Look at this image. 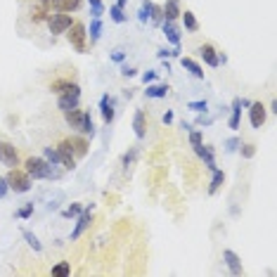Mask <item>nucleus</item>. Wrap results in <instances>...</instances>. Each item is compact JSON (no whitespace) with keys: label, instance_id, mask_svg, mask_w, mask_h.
Instances as JSON below:
<instances>
[{"label":"nucleus","instance_id":"obj_34","mask_svg":"<svg viewBox=\"0 0 277 277\" xmlns=\"http://www.w3.org/2000/svg\"><path fill=\"white\" fill-rule=\"evenodd\" d=\"M90 2V14L97 17V19H102V14H105V2L102 0H88Z\"/></svg>","mask_w":277,"mask_h":277},{"label":"nucleus","instance_id":"obj_23","mask_svg":"<svg viewBox=\"0 0 277 277\" xmlns=\"http://www.w3.org/2000/svg\"><path fill=\"white\" fill-rule=\"evenodd\" d=\"M180 19H182V24H185V31H190V33L199 31V21H197V17H194V12L192 10L180 12Z\"/></svg>","mask_w":277,"mask_h":277},{"label":"nucleus","instance_id":"obj_12","mask_svg":"<svg viewBox=\"0 0 277 277\" xmlns=\"http://www.w3.org/2000/svg\"><path fill=\"white\" fill-rule=\"evenodd\" d=\"M78 102H81V93H59V97H57V107L62 109V111H69V109H76L78 107Z\"/></svg>","mask_w":277,"mask_h":277},{"label":"nucleus","instance_id":"obj_27","mask_svg":"<svg viewBox=\"0 0 277 277\" xmlns=\"http://www.w3.org/2000/svg\"><path fill=\"white\" fill-rule=\"evenodd\" d=\"M81 135H85V138H93L95 135V123H93V116H90V111H85L83 114V126H81V130H78Z\"/></svg>","mask_w":277,"mask_h":277},{"label":"nucleus","instance_id":"obj_45","mask_svg":"<svg viewBox=\"0 0 277 277\" xmlns=\"http://www.w3.org/2000/svg\"><path fill=\"white\" fill-rule=\"evenodd\" d=\"M157 76H159V71H145V74H142V83L145 85L154 83V81H157Z\"/></svg>","mask_w":277,"mask_h":277},{"label":"nucleus","instance_id":"obj_36","mask_svg":"<svg viewBox=\"0 0 277 277\" xmlns=\"http://www.w3.org/2000/svg\"><path fill=\"white\" fill-rule=\"evenodd\" d=\"M43 159L48 161V164H57V166H59V154H57V147H45V152H43Z\"/></svg>","mask_w":277,"mask_h":277},{"label":"nucleus","instance_id":"obj_38","mask_svg":"<svg viewBox=\"0 0 277 277\" xmlns=\"http://www.w3.org/2000/svg\"><path fill=\"white\" fill-rule=\"evenodd\" d=\"M239 152H242V159H254L256 157V145H239Z\"/></svg>","mask_w":277,"mask_h":277},{"label":"nucleus","instance_id":"obj_28","mask_svg":"<svg viewBox=\"0 0 277 277\" xmlns=\"http://www.w3.org/2000/svg\"><path fill=\"white\" fill-rule=\"evenodd\" d=\"M21 237L26 239V244L31 246V249H33V251H36V254H41V251H43L41 239H38V237H36V234H33L31 230H21Z\"/></svg>","mask_w":277,"mask_h":277},{"label":"nucleus","instance_id":"obj_30","mask_svg":"<svg viewBox=\"0 0 277 277\" xmlns=\"http://www.w3.org/2000/svg\"><path fill=\"white\" fill-rule=\"evenodd\" d=\"M109 17H111L114 24H126L128 21V14L123 12V7H118V5H111V7H109Z\"/></svg>","mask_w":277,"mask_h":277},{"label":"nucleus","instance_id":"obj_17","mask_svg":"<svg viewBox=\"0 0 277 277\" xmlns=\"http://www.w3.org/2000/svg\"><path fill=\"white\" fill-rule=\"evenodd\" d=\"M83 114L85 111H81L78 107H76V109H69V111H64V121H66V126L74 128V130H81V126H83Z\"/></svg>","mask_w":277,"mask_h":277},{"label":"nucleus","instance_id":"obj_18","mask_svg":"<svg viewBox=\"0 0 277 277\" xmlns=\"http://www.w3.org/2000/svg\"><path fill=\"white\" fill-rule=\"evenodd\" d=\"M168 85L166 83H147V90H145V97H149V100H161V97H166L168 95Z\"/></svg>","mask_w":277,"mask_h":277},{"label":"nucleus","instance_id":"obj_2","mask_svg":"<svg viewBox=\"0 0 277 277\" xmlns=\"http://www.w3.org/2000/svg\"><path fill=\"white\" fill-rule=\"evenodd\" d=\"M45 21H48V29H50L53 36L66 33L69 29H71V24H74V19H71V14H69V12H50Z\"/></svg>","mask_w":277,"mask_h":277},{"label":"nucleus","instance_id":"obj_43","mask_svg":"<svg viewBox=\"0 0 277 277\" xmlns=\"http://www.w3.org/2000/svg\"><path fill=\"white\" fill-rule=\"evenodd\" d=\"M204 142V135L199 130H190V145L192 147H197V145H202Z\"/></svg>","mask_w":277,"mask_h":277},{"label":"nucleus","instance_id":"obj_16","mask_svg":"<svg viewBox=\"0 0 277 277\" xmlns=\"http://www.w3.org/2000/svg\"><path fill=\"white\" fill-rule=\"evenodd\" d=\"M161 12H164V19L166 21H175L180 19V0H166V5L161 7Z\"/></svg>","mask_w":277,"mask_h":277},{"label":"nucleus","instance_id":"obj_22","mask_svg":"<svg viewBox=\"0 0 277 277\" xmlns=\"http://www.w3.org/2000/svg\"><path fill=\"white\" fill-rule=\"evenodd\" d=\"M239 118H242V105H239V97H234L232 105H230V121H227V126L237 130L239 128Z\"/></svg>","mask_w":277,"mask_h":277},{"label":"nucleus","instance_id":"obj_47","mask_svg":"<svg viewBox=\"0 0 277 277\" xmlns=\"http://www.w3.org/2000/svg\"><path fill=\"white\" fill-rule=\"evenodd\" d=\"M157 57H159V59H166V57H175V55H173V48H161L159 53H157Z\"/></svg>","mask_w":277,"mask_h":277},{"label":"nucleus","instance_id":"obj_51","mask_svg":"<svg viewBox=\"0 0 277 277\" xmlns=\"http://www.w3.org/2000/svg\"><path fill=\"white\" fill-rule=\"evenodd\" d=\"M116 5H118V7H126V0H118Z\"/></svg>","mask_w":277,"mask_h":277},{"label":"nucleus","instance_id":"obj_21","mask_svg":"<svg viewBox=\"0 0 277 277\" xmlns=\"http://www.w3.org/2000/svg\"><path fill=\"white\" fill-rule=\"evenodd\" d=\"M180 64H182V69L187 71L190 76H194V78H199V81H204V71H202V66L194 62L192 57H182L180 59Z\"/></svg>","mask_w":277,"mask_h":277},{"label":"nucleus","instance_id":"obj_37","mask_svg":"<svg viewBox=\"0 0 277 277\" xmlns=\"http://www.w3.org/2000/svg\"><path fill=\"white\" fill-rule=\"evenodd\" d=\"M33 211H36V209H33V202L24 204V206H21L19 211H17V218H21V221H26V218H31V216H33Z\"/></svg>","mask_w":277,"mask_h":277},{"label":"nucleus","instance_id":"obj_19","mask_svg":"<svg viewBox=\"0 0 277 277\" xmlns=\"http://www.w3.org/2000/svg\"><path fill=\"white\" fill-rule=\"evenodd\" d=\"M50 90L57 93V95H59V93H71V90H74V93H81V85L74 83V81H66V78H59V81H55V83L50 85Z\"/></svg>","mask_w":277,"mask_h":277},{"label":"nucleus","instance_id":"obj_50","mask_svg":"<svg viewBox=\"0 0 277 277\" xmlns=\"http://www.w3.org/2000/svg\"><path fill=\"white\" fill-rule=\"evenodd\" d=\"M270 111H273V114H277V100H273V102H270Z\"/></svg>","mask_w":277,"mask_h":277},{"label":"nucleus","instance_id":"obj_20","mask_svg":"<svg viewBox=\"0 0 277 277\" xmlns=\"http://www.w3.org/2000/svg\"><path fill=\"white\" fill-rule=\"evenodd\" d=\"M199 55L204 57V62L209 64V66H213V69H216V66H221V62H218V53H216V48H213V45H209V43L202 45V48H199Z\"/></svg>","mask_w":277,"mask_h":277},{"label":"nucleus","instance_id":"obj_10","mask_svg":"<svg viewBox=\"0 0 277 277\" xmlns=\"http://www.w3.org/2000/svg\"><path fill=\"white\" fill-rule=\"evenodd\" d=\"M223 261H225V266H227V270H230V275H242V273H244L242 258L234 254L232 249H225L223 251Z\"/></svg>","mask_w":277,"mask_h":277},{"label":"nucleus","instance_id":"obj_7","mask_svg":"<svg viewBox=\"0 0 277 277\" xmlns=\"http://www.w3.org/2000/svg\"><path fill=\"white\" fill-rule=\"evenodd\" d=\"M0 164L7 166V168H17L19 166V154H17V147L14 145L0 142Z\"/></svg>","mask_w":277,"mask_h":277},{"label":"nucleus","instance_id":"obj_8","mask_svg":"<svg viewBox=\"0 0 277 277\" xmlns=\"http://www.w3.org/2000/svg\"><path fill=\"white\" fill-rule=\"evenodd\" d=\"M45 7H53L55 12H76L81 10L83 0H43Z\"/></svg>","mask_w":277,"mask_h":277},{"label":"nucleus","instance_id":"obj_33","mask_svg":"<svg viewBox=\"0 0 277 277\" xmlns=\"http://www.w3.org/2000/svg\"><path fill=\"white\" fill-rule=\"evenodd\" d=\"M53 275L55 277H69V275H71V266H69L66 261H62V263L53 266Z\"/></svg>","mask_w":277,"mask_h":277},{"label":"nucleus","instance_id":"obj_1","mask_svg":"<svg viewBox=\"0 0 277 277\" xmlns=\"http://www.w3.org/2000/svg\"><path fill=\"white\" fill-rule=\"evenodd\" d=\"M7 185L14 194H24V192L31 190V175L21 168H10L7 173Z\"/></svg>","mask_w":277,"mask_h":277},{"label":"nucleus","instance_id":"obj_15","mask_svg":"<svg viewBox=\"0 0 277 277\" xmlns=\"http://www.w3.org/2000/svg\"><path fill=\"white\" fill-rule=\"evenodd\" d=\"M133 130H135V138L138 140L147 138V118H145V111L142 109H138L135 116H133Z\"/></svg>","mask_w":277,"mask_h":277},{"label":"nucleus","instance_id":"obj_35","mask_svg":"<svg viewBox=\"0 0 277 277\" xmlns=\"http://www.w3.org/2000/svg\"><path fill=\"white\" fill-rule=\"evenodd\" d=\"M83 211V204H71L62 211V218H78V213Z\"/></svg>","mask_w":277,"mask_h":277},{"label":"nucleus","instance_id":"obj_14","mask_svg":"<svg viewBox=\"0 0 277 277\" xmlns=\"http://www.w3.org/2000/svg\"><path fill=\"white\" fill-rule=\"evenodd\" d=\"M161 31H164V36H166V41L170 43V45H180V29H178V24L175 21H161Z\"/></svg>","mask_w":277,"mask_h":277},{"label":"nucleus","instance_id":"obj_9","mask_svg":"<svg viewBox=\"0 0 277 277\" xmlns=\"http://www.w3.org/2000/svg\"><path fill=\"white\" fill-rule=\"evenodd\" d=\"M249 121H251V126L256 130L263 128V123H266V107L261 105V102H251L249 105Z\"/></svg>","mask_w":277,"mask_h":277},{"label":"nucleus","instance_id":"obj_24","mask_svg":"<svg viewBox=\"0 0 277 277\" xmlns=\"http://www.w3.org/2000/svg\"><path fill=\"white\" fill-rule=\"evenodd\" d=\"M69 142H71V149H74V157H76V159L88 154V147H90V145H88L85 135H81V138H71Z\"/></svg>","mask_w":277,"mask_h":277},{"label":"nucleus","instance_id":"obj_41","mask_svg":"<svg viewBox=\"0 0 277 277\" xmlns=\"http://www.w3.org/2000/svg\"><path fill=\"white\" fill-rule=\"evenodd\" d=\"M242 145V140L239 138H230V140H225V152L227 154H232V152H237V147Z\"/></svg>","mask_w":277,"mask_h":277},{"label":"nucleus","instance_id":"obj_31","mask_svg":"<svg viewBox=\"0 0 277 277\" xmlns=\"http://www.w3.org/2000/svg\"><path fill=\"white\" fill-rule=\"evenodd\" d=\"M138 152H140V147H130L121 157V166H123V170H128V166H133V161H135V157H138Z\"/></svg>","mask_w":277,"mask_h":277},{"label":"nucleus","instance_id":"obj_26","mask_svg":"<svg viewBox=\"0 0 277 277\" xmlns=\"http://www.w3.org/2000/svg\"><path fill=\"white\" fill-rule=\"evenodd\" d=\"M152 7H154V2L152 0H142V5H140L138 10V21L140 24H147L152 19Z\"/></svg>","mask_w":277,"mask_h":277},{"label":"nucleus","instance_id":"obj_49","mask_svg":"<svg viewBox=\"0 0 277 277\" xmlns=\"http://www.w3.org/2000/svg\"><path fill=\"white\" fill-rule=\"evenodd\" d=\"M180 128H182V130H187V133H190V130H192V126H190V123H187V121H182V123H180Z\"/></svg>","mask_w":277,"mask_h":277},{"label":"nucleus","instance_id":"obj_11","mask_svg":"<svg viewBox=\"0 0 277 277\" xmlns=\"http://www.w3.org/2000/svg\"><path fill=\"white\" fill-rule=\"evenodd\" d=\"M194 154L204 161V166H206L209 170L218 168V166H216V159H213V147H211V145H204V142H202V145H197V147H194Z\"/></svg>","mask_w":277,"mask_h":277},{"label":"nucleus","instance_id":"obj_3","mask_svg":"<svg viewBox=\"0 0 277 277\" xmlns=\"http://www.w3.org/2000/svg\"><path fill=\"white\" fill-rule=\"evenodd\" d=\"M69 36V43L76 48V53H85V38H88V29H85L81 21H74L71 29L66 31Z\"/></svg>","mask_w":277,"mask_h":277},{"label":"nucleus","instance_id":"obj_39","mask_svg":"<svg viewBox=\"0 0 277 277\" xmlns=\"http://www.w3.org/2000/svg\"><path fill=\"white\" fill-rule=\"evenodd\" d=\"M152 24H154V26H161V21H164V12H161V7L159 5H154V7H152Z\"/></svg>","mask_w":277,"mask_h":277},{"label":"nucleus","instance_id":"obj_44","mask_svg":"<svg viewBox=\"0 0 277 277\" xmlns=\"http://www.w3.org/2000/svg\"><path fill=\"white\" fill-rule=\"evenodd\" d=\"M138 74V69L135 66H128V64H121V76H126V78H130V76Z\"/></svg>","mask_w":277,"mask_h":277},{"label":"nucleus","instance_id":"obj_40","mask_svg":"<svg viewBox=\"0 0 277 277\" xmlns=\"http://www.w3.org/2000/svg\"><path fill=\"white\" fill-rule=\"evenodd\" d=\"M109 59H111L114 64H123V62H126V53H123L121 48H116L114 53H109Z\"/></svg>","mask_w":277,"mask_h":277},{"label":"nucleus","instance_id":"obj_29","mask_svg":"<svg viewBox=\"0 0 277 277\" xmlns=\"http://www.w3.org/2000/svg\"><path fill=\"white\" fill-rule=\"evenodd\" d=\"M88 36H90V43L95 45L97 41H100V36H102V21L97 19V17H93V21H90V31H88Z\"/></svg>","mask_w":277,"mask_h":277},{"label":"nucleus","instance_id":"obj_5","mask_svg":"<svg viewBox=\"0 0 277 277\" xmlns=\"http://www.w3.org/2000/svg\"><path fill=\"white\" fill-rule=\"evenodd\" d=\"M93 209H95V204L83 206V211L78 213V218H76V227L71 230V242H76V239H78V237L85 232V227L90 225V221H93Z\"/></svg>","mask_w":277,"mask_h":277},{"label":"nucleus","instance_id":"obj_46","mask_svg":"<svg viewBox=\"0 0 277 277\" xmlns=\"http://www.w3.org/2000/svg\"><path fill=\"white\" fill-rule=\"evenodd\" d=\"M7 192H10V185H7V178H2V175H0V199H2V197H5Z\"/></svg>","mask_w":277,"mask_h":277},{"label":"nucleus","instance_id":"obj_6","mask_svg":"<svg viewBox=\"0 0 277 277\" xmlns=\"http://www.w3.org/2000/svg\"><path fill=\"white\" fill-rule=\"evenodd\" d=\"M57 154H59V166H64L66 170L76 168V157H74V149H71V142L69 140H62L57 145Z\"/></svg>","mask_w":277,"mask_h":277},{"label":"nucleus","instance_id":"obj_42","mask_svg":"<svg viewBox=\"0 0 277 277\" xmlns=\"http://www.w3.org/2000/svg\"><path fill=\"white\" fill-rule=\"evenodd\" d=\"M194 123L206 128V126H211V123H213V118L209 116V111H206V114H197V121H194Z\"/></svg>","mask_w":277,"mask_h":277},{"label":"nucleus","instance_id":"obj_32","mask_svg":"<svg viewBox=\"0 0 277 277\" xmlns=\"http://www.w3.org/2000/svg\"><path fill=\"white\" fill-rule=\"evenodd\" d=\"M187 109L194 111V114H206L209 111V102L206 100H194V102H187Z\"/></svg>","mask_w":277,"mask_h":277},{"label":"nucleus","instance_id":"obj_48","mask_svg":"<svg viewBox=\"0 0 277 277\" xmlns=\"http://www.w3.org/2000/svg\"><path fill=\"white\" fill-rule=\"evenodd\" d=\"M164 123H166V126L173 123V111H166V114H164Z\"/></svg>","mask_w":277,"mask_h":277},{"label":"nucleus","instance_id":"obj_4","mask_svg":"<svg viewBox=\"0 0 277 277\" xmlns=\"http://www.w3.org/2000/svg\"><path fill=\"white\" fill-rule=\"evenodd\" d=\"M24 166H26V173L31 175L33 180H45V173H48V161L41 159V157H29V159L24 161Z\"/></svg>","mask_w":277,"mask_h":277},{"label":"nucleus","instance_id":"obj_13","mask_svg":"<svg viewBox=\"0 0 277 277\" xmlns=\"http://www.w3.org/2000/svg\"><path fill=\"white\" fill-rule=\"evenodd\" d=\"M100 114H102V121H105L107 126L114 121V97L111 95H102V100H100Z\"/></svg>","mask_w":277,"mask_h":277},{"label":"nucleus","instance_id":"obj_25","mask_svg":"<svg viewBox=\"0 0 277 277\" xmlns=\"http://www.w3.org/2000/svg\"><path fill=\"white\" fill-rule=\"evenodd\" d=\"M211 173H213V178H211V182H209V194H216V192L225 185V173L221 168L211 170Z\"/></svg>","mask_w":277,"mask_h":277}]
</instances>
